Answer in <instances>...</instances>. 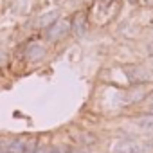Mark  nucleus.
<instances>
[{"mask_svg": "<svg viewBox=\"0 0 153 153\" xmlns=\"http://www.w3.org/2000/svg\"><path fill=\"white\" fill-rule=\"evenodd\" d=\"M36 153H51V148L42 146V148H38V149H36Z\"/></svg>", "mask_w": 153, "mask_h": 153, "instance_id": "nucleus-12", "label": "nucleus"}, {"mask_svg": "<svg viewBox=\"0 0 153 153\" xmlns=\"http://www.w3.org/2000/svg\"><path fill=\"white\" fill-rule=\"evenodd\" d=\"M70 33H74L78 38L87 34V15L85 13H76L70 20Z\"/></svg>", "mask_w": 153, "mask_h": 153, "instance_id": "nucleus-2", "label": "nucleus"}, {"mask_svg": "<svg viewBox=\"0 0 153 153\" xmlns=\"http://www.w3.org/2000/svg\"><path fill=\"white\" fill-rule=\"evenodd\" d=\"M0 153H9V151H0Z\"/></svg>", "mask_w": 153, "mask_h": 153, "instance_id": "nucleus-17", "label": "nucleus"}, {"mask_svg": "<svg viewBox=\"0 0 153 153\" xmlns=\"http://www.w3.org/2000/svg\"><path fill=\"white\" fill-rule=\"evenodd\" d=\"M68 33H70V22H67V20H54V22L47 27L45 36H47V40H51V42H59V40L65 38Z\"/></svg>", "mask_w": 153, "mask_h": 153, "instance_id": "nucleus-1", "label": "nucleus"}, {"mask_svg": "<svg viewBox=\"0 0 153 153\" xmlns=\"http://www.w3.org/2000/svg\"><path fill=\"white\" fill-rule=\"evenodd\" d=\"M117 4V0H94L92 9L101 13L105 18H110V7Z\"/></svg>", "mask_w": 153, "mask_h": 153, "instance_id": "nucleus-4", "label": "nucleus"}, {"mask_svg": "<svg viewBox=\"0 0 153 153\" xmlns=\"http://www.w3.org/2000/svg\"><path fill=\"white\" fill-rule=\"evenodd\" d=\"M25 56L31 59V61H36V59H42L45 56V47L42 43H31L27 49H25Z\"/></svg>", "mask_w": 153, "mask_h": 153, "instance_id": "nucleus-5", "label": "nucleus"}, {"mask_svg": "<svg viewBox=\"0 0 153 153\" xmlns=\"http://www.w3.org/2000/svg\"><path fill=\"white\" fill-rule=\"evenodd\" d=\"M137 124L146 130V131H153V114L151 115H144V117H139L137 119Z\"/></svg>", "mask_w": 153, "mask_h": 153, "instance_id": "nucleus-7", "label": "nucleus"}, {"mask_svg": "<svg viewBox=\"0 0 153 153\" xmlns=\"http://www.w3.org/2000/svg\"><path fill=\"white\" fill-rule=\"evenodd\" d=\"M130 4H139V0H128Z\"/></svg>", "mask_w": 153, "mask_h": 153, "instance_id": "nucleus-13", "label": "nucleus"}, {"mask_svg": "<svg viewBox=\"0 0 153 153\" xmlns=\"http://www.w3.org/2000/svg\"><path fill=\"white\" fill-rule=\"evenodd\" d=\"M0 151H2V148H0Z\"/></svg>", "mask_w": 153, "mask_h": 153, "instance_id": "nucleus-18", "label": "nucleus"}, {"mask_svg": "<svg viewBox=\"0 0 153 153\" xmlns=\"http://www.w3.org/2000/svg\"><path fill=\"white\" fill-rule=\"evenodd\" d=\"M149 101L153 103V92H149Z\"/></svg>", "mask_w": 153, "mask_h": 153, "instance_id": "nucleus-14", "label": "nucleus"}, {"mask_svg": "<svg viewBox=\"0 0 153 153\" xmlns=\"http://www.w3.org/2000/svg\"><path fill=\"white\" fill-rule=\"evenodd\" d=\"M144 2H146V4H153V0H144Z\"/></svg>", "mask_w": 153, "mask_h": 153, "instance_id": "nucleus-15", "label": "nucleus"}, {"mask_svg": "<svg viewBox=\"0 0 153 153\" xmlns=\"http://www.w3.org/2000/svg\"><path fill=\"white\" fill-rule=\"evenodd\" d=\"M151 114H153V103H151Z\"/></svg>", "mask_w": 153, "mask_h": 153, "instance_id": "nucleus-16", "label": "nucleus"}, {"mask_svg": "<svg viewBox=\"0 0 153 153\" xmlns=\"http://www.w3.org/2000/svg\"><path fill=\"white\" fill-rule=\"evenodd\" d=\"M123 68H124V72L128 74V79H130L131 83H144V81L148 79L144 68L139 67V65H126V67H123Z\"/></svg>", "mask_w": 153, "mask_h": 153, "instance_id": "nucleus-3", "label": "nucleus"}, {"mask_svg": "<svg viewBox=\"0 0 153 153\" xmlns=\"http://www.w3.org/2000/svg\"><path fill=\"white\" fill-rule=\"evenodd\" d=\"M36 149H38V140H36L34 137L27 139V144H25V153H36Z\"/></svg>", "mask_w": 153, "mask_h": 153, "instance_id": "nucleus-8", "label": "nucleus"}, {"mask_svg": "<svg viewBox=\"0 0 153 153\" xmlns=\"http://www.w3.org/2000/svg\"><path fill=\"white\" fill-rule=\"evenodd\" d=\"M25 144H27L25 139H11L7 151L9 153H25Z\"/></svg>", "mask_w": 153, "mask_h": 153, "instance_id": "nucleus-6", "label": "nucleus"}, {"mask_svg": "<svg viewBox=\"0 0 153 153\" xmlns=\"http://www.w3.org/2000/svg\"><path fill=\"white\" fill-rule=\"evenodd\" d=\"M51 153H67V149L61 148V146H52L51 148Z\"/></svg>", "mask_w": 153, "mask_h": 153, "instance_id": "nucleus-11", "label": "nucleus"}, {"mask_svg": "<svg viewBox=\"0 0 153 153\" xmlns=\"http://www.w3.org/2000/svg\"><path fill=\"white\" fill-rule=\"evenodd\" d=\"M78 139H79V142H81V144H92V142H94V137H92V135H88V133H81Z\"/></svg>", "mask_w": 153, "mask_h": 153, "instance_id": "nucleus-9", "label": "nucleus"}, {"mask_svg": "<svg viewBox=\"0 0 153 153\" xmlns=\"http://www.w3.org/2000/svg\"><path fill=\"white\" fill-rule=\"evenodd\" d=\"M67 153H90V151H87V149H83V148H68Z\"/></svg>", "mask_w": 153, "mask_h": 153, "instance_id": "nucleus-10", "label": "nucleus"}]
</instances>
